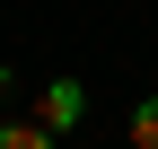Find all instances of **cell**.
<instances>
[{
  "label": "cell",
  "mask_w": 158,
  "mask_h": 149,
  "mask_svg": "<svg viewBox=\"0 0 158 149\" xmlns=\"http://www.w3.org/2000/svg\"><path fill=\"white\" fill-rule=\"evenodd\" d=\"M79 105H88V97H79L70 79H53L44 97H35V123H44V132H70V123H79Z\"/></svg>",
  "instance_id": "obj_1"
},
{
  "label": "cell",
  "mask_w": 158,
  "mask_h": 149,
  "mask_svg": "<svg viewBox=\"0 0 158 149\" xmlns=\"http://www.w3.org/2000/svg\"><path fill=\"white\" fill-rule=\"evenodd\" d=\"M0 149H53V132H44L35 114H27V123H0Z\"/></svg>",
  "instance_id": "obj_2"
},
{
  "label": "cell",
  "mask_w": 158,
  "mask_h": 149,
  "mask_svg": "<svg viewBox=\"0 0 158 149\" xmlns=\"http://www.w3.org/2000/svg\"><path fill=\"white\" fill-rule=\"evenodd\" d=\"M132 149H158V97L141 105V114H132Z\"/></svg>",
  "instance_id": "obj_3"
}]
</instances>
